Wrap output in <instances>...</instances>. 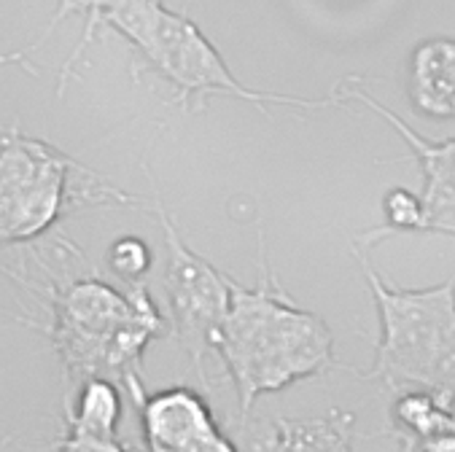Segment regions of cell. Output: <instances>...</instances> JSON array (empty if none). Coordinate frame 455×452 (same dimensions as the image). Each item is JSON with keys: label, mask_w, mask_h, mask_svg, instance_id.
<instances>
[{"label": "cell", "mask_w": 455, "mask_h": 452, "mask_svg": "<svg viewBox=\"0 0 455 452\" xmlns=\"http://www.w3.org/2000/svg\"><path fill=\"white\" fill-rule=\"evenodd\" d=\"M240 452H286L278 441L272 423H245L240 428Z\"/></svg>", "instance_id": "e0dca14e"}, {"label": "cell", "mask_w": 455, "mask_h": 452, "mask_svg": "<svg viewBox=\"0 0 455 452\" xmlns=\"http://www.w3.org/2000/svg\"><path fill=\"white\" fill-rule=\"evenodd\" d=\"M353 253L380 318L375 364L355 375L396 393L434 391L455 407V275L428 289H396L375 273L363 245Z\"/></svg>", "instance_id": "7a4b0ae2"}, {"label": "cell", "mask_w": 455, "mask_h": 452, "mask_svg": "<svg viewBox=\"0 0 455 452\" xmlns=\"http://www.w3.org/2000/svg\"><path fill=\"white\" fill-rule=\"evenodd\" d=\"M100 0H89V14H86V20H84V33H81V38H78V44H76V49H73V54L65 59V65H62V73H60V83H57V95H62L65 92V83H68V78H70V73H73V67L78 65V59L86 54V49L92 46V41H95V33H98V28H100Z\"/></svg>", "instance_id": "9a60e30c"}, {"label": "cell", "mask_w": 455, "mask_h": 452, "mask_svg": "<svg viewBox=\"0 0 455 452\" xmlns=\"http://www.w3.org/2000/svg\"><path fill=\"white\" fill-rule=\"evenodd\" d=\"M383 213H386V226L378 232L363 234L358 245L370 248L372 242H378L386 234L394 232H426V210H423V200L407 189H391L383 197Z\"/></svg>", "instance_id": "4fadbf2b"}, {"label": "cell", "mask_w": 455, "mask_h": 452, "mask_svg": "<svg viewBox=\"0 0 455 452\" xmlns=\"http://www.w3.org/2000/svg\"><path fill=\"white\" fill-rule=\"evenodd\" d=\"M164 329L167 318L143 286L122 294L103 281L84 278L57 289L49 337L68 375L124 380L132 372L140 375L143 350Z\"/></svg>", "instance_id": "277c9868"}, {"label": "cell", "mask_w": 455, "mask_h": 452, "mask_svg": "<svg viewBox=\"0 0 455 452\" xmlns=\"http://www.w3.org/2000/svg\"><path fill=\"white\" fill-rule=\"evenodd\" d=\"M407 95L420 116L455 119V38L431 36L410 52Z\"/></svg>", "instance_id": "9c48e42d"}, {"label": "cell", "mask_w": 455, "mask_h": 452, "mask_svg": "<svg viewBox=\"0 0 455 452\" xmlns=\"http://www.w3.org/2000/svg\"><path fill=\"white\" fill-rule=\"evenodd\" d=\"M81 164L52 148L38 138H25L17 130L4 132L0 140V234L4 242L17 245L44 234L68 205H132L140 197L124 194L108 184L76 180Z\"/></svg>", "instance_id": "5b68a950"}, {"label": "cell", "mask_w": 455, "mask_h": 452, "mask_svg": "<svg viewBox=\"0 0 455 452\" xmlns=\"http://www.w3.org/2000/svg\"><path fill=\"white\" fill-rule=\"evenodd\" d=\"M184 452H240V444H237V439L227 436L219 425L216 431H211L203 439H197L195 444H189Z\"/></svg>", "instance_id": "ac0fdd59"}, {"label": "cell", "mask_w": 455, "mask_h": 452, "mask_svg": "<svg viewBox=\"0 0 455 452\" xmlns=\"http://www.w3.org/2000/svg\"><path fill=\"white\" fill-rule=\"evenodd\" d=\"M353 425L355 415L345 409H331L323 417L272 420L286 452H353Z\"/></svg>", "instance_id": "8fae6325"}, {"label": "cell", "mask_w": 455, "mask_h": 452, "mask_svg": "<svg viewBox=\"0 0 455 452\" xmlns=\"http://www.w3.org/2000/svg\"><path fill=\"white\" fill-rule=\"evenodd\" d=\"M391 423L396 428L391 436L415 452L420 441L444 431H455V407L434 391L410 388L402 391L391 404Z\"/></svg>", "instance_id": "30bf717a"}, {"label": "cell", "mask_w": 455, "mask_h": 452, "mask_svg": "<svg viewBox=\"0 0 455 452\" xmlns=\"http://www.w3.org/2000/svg\"><path fill=\"white\" fill-rule=\"evenodd\" d=\"M57 452H132L116 439H92V436H81L73 433L70 428L62 425V433L54 439Z\"/></svg>", "instance_id": "2e32d148"}, {"label": "cell", "mask_w": 455, "mask_h": 452, "mask_svg": "<svg viewBox=\"0 0 455 452\" xmlns=\"http://www.w3.org/2000/svg\"><path fill=\"white\" fill-rule=\"evenodd\" d=\"M219 361L224 364L243 417L261 396L337 367L329 323L305 310L272 273L259 234V283L229 278V310L221 326Z\"/></svg>", "instance_id": "6da1fadb"}, {"label": "cell", "mask_w": 455, "mask_h": 452, "mask_svg": "<svg viewBox=\"0 0 455 452\" xmlns=\"http://www.w3.org/2000/svg\"><path fill=\"white\" fill-rule=\"evenodd\" d=\"M103 22L124 36L175 89L178 103L189 98H213L227 95L245 100L259 111L269 106H289L299 111H323L345 106V81H339L326 98H294L281 92H261L240 83L216 46L205 33L184 14L167 9L162 0H103L100 4Z\"/></svg>", "instance_id": "3957f363"}, {"label": "cell", "mask_w": 455, "mask_h": 452, "mask_svg": "<svg viewBox=\"0 0 455 452\" xmlns=\"http://www.w3.org/2000/svg\"><path fill=\"white\" fill-rule=\"evenodd\" d=\"M358 78H345V100H355L361 106H367L378 116H383L412 148L420 170H423V210H426V232L436 234H450L455 237V138L447 140H428L418 135L410 124H404L402 116H396L391 108L370 98L367 92L353 89Z\"/></svg>", "instance_id": "52a82bcc"}, {"label": "cell", "mask_w": 455, "mask_h": 452, "mask_svg": "<svg viewBox=\"0 0 455 452\" xmlns=\"http://www.w3.org/2000/svg\"><path fill=\"white\" fill-rule=\"evenodd\" d=\"M154 213L162 224L167 264L162 275V289L167 299V318L175 339L192 358L195 369L205 388H211L208 358L219 355L221 326L229 310V275L195 253L180 237L172 216L164 210L159 194L151 200Z\"/></svg>", "instance_id": "8992f818"}, {"label": "cell", "mask_w": 455, "mask_h": 452, "mask_svg": "<svg viewBox=\"0 0 455 452\" xmlns=\"http://www.w3.org/2000/svg\"><path fill=\"white\" fill-rule=\"evenodd\" d=\"M122 383L138 401L148 452H184L189 444L219 428L205 396L195 388L178 385L146 393L138 372L127 375Z\"/></svg>", "instance_id": "ba28073f"}, {"label": "cell", "mask_w": 455, "mask_h": 452, "mask_svg": "<svg viewBox=\"0 0 455 452\" xmlns=\"http://www.w3.org/2000/svg\"><path fill=\"white\" fill-rule=\"evenodd\" d=\"M122 420V396L114 380L95 375L78 385L73 407L65 409V428L92 439H116Z\"/></svg>", "instance_id": "7c38bea8"}, {"label": "cell", "mask_w": 455, "mask_h": 452, "mask_svg": "<svg viewBox=\"0 0 455 452\" xmlns=\"http://www.w3.org/2000/svg\"><path fill=\"white\" fill-rule=\"evenodd\" d=\"M415 452H455V431L436 433L415 447Z\"/></svg>", "instance_id": "d6986e66"}, {"label": "cell", "mask_w": 455, "mask_h": 452, "mask_svg": "<svg viewBox=\"0 0 455 452\" xmlns=\"http://www.w3.org/2000/svg\"><path fill=\"white\" fill-rule=\"evenodd\" d=\"M108 269L127 289H140L151 269V248L140 237H119L108 248Z\"/></svg>", "instance_id": "5bb4252c"}]
</instances>
